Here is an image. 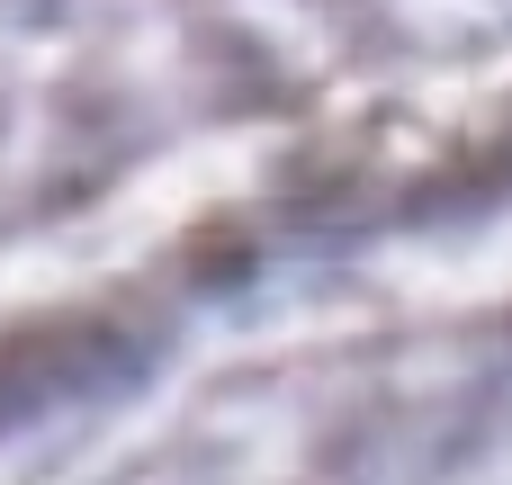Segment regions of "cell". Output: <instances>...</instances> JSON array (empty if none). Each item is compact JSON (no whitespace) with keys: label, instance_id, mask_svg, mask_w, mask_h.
<instances>
[{"label":"cell","instance_id":"cell-1","mask_svg":"<svg viewBox=\"0 0 512 485\" xmlns=\"http://www.w3.org/2000/svg\"><path fill=\"white\" fill-rule=\"evenodd\" d=\"M117 360V333L108 324H90V315H54V324H27V333H0V423L9 414H36V405H54L63 387H81L90 369H108Z\"/></svg>","mask_w":512,"mask_h":485}]
</instances>
